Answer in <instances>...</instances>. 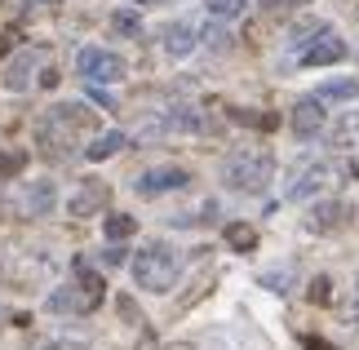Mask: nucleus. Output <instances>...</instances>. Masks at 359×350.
Instances as JSON below:
<instances>
[{"label": "nucleus", "instance_id": "nucleus-17", "mask_svg": "<svg viewBox=\"0 0 359 350\" xmlns=\"http://www.w3.org/2000/svg\"><path fill=\"white\" fill-rule=\"evenodd\" d=\"M124 147H129V137H124L120 129L116 133H98V137H93V147H85V160H93V164H98V160H111V156H120Z\"/></svg>", "mask_w": 359, "mask_h": 350}, {"label": "nucleus", "instance_id": "nucleus-7", "mask_svg": "<svg viewBox=\"0 0 359 350\" xmlns=\"http://www.w3.org/2000/svg\"><path fill=\"white\" fill-rule=\"evenodd\" d=\"M187 169H177V164H160V169H147L137 177V195H147V200H156V195H169V191H182L187 187Z\"/></svg>", "mask_w": 359, "mask_h": 350}, {"label": "nucleus", "instance_id": "nucleus-2", "mask_svg": "<svg viewBox=\"0 0 359 350\" xmlns=\"http://www.w3.org/2000/svg\"><path fill=\"white\" fill-rule=\"evenodd\" d=\"M271 173H275V160L266 151H236L226 160V187L236 195H262L271 187Z\"/></svg>", "mask_w": 359, "mask_h": 350}, {"label": "nucleus", "instance_id": "nucleus-14", "mask_svg": "<svg viewBox=\"0 0 359 350\" xmlns=\"http://www.w3.org/2000/svg\"><path fill=\"white\" fill-rule=\"evenodd\" d=\"M53 204H58V187H53L49 177L27 187V213H32V217H49V213H53Z\"/></svg>", "mask_w": 359, "mask_h": 350}, {"label": "nucleus", "instance_id": "nucleus-6", "mask_svg": "<svg viewBox=\"0 0 359 350\" xmlns=\"http://www.w3.org/2000/svg\"><path fill=\"white\" fill-rule=\"evenodd\" d=\"M36 76H40V53L36 49H18L9 58V67L0 72V80H5L9 93H27V89L36 85Z\"/></svg>", "mask_w": 359, "mask_h": 350}, {"label": "nucleus", "instance_id": "nucleus-4", "mask_svg": "<svg viewBox=\"0 0 359 350\" xmlns=\"http://www.w3.org/2000/svg\"><path fill=\"white\" fill-rule=\"evenodd\" d=\"M328 182H333V169H328L324 160H311V164H297L293 177H288V200H311V195H320Z\"/></svg>", "mask_w": 359, "mask_h": 350}, {"label": "nucleus", "instance_id": "nucleus-15", "mask_svg": "<svg viewBox=\"0 0 359 350\" xmlns=\"http://www.w3.org/2000/svg\"><path fill=\"white\" fill-rule=\"evenodd\" d=\"M93 306H98V302H89L76 284H72V288H53V292H49V311H53V315H76V311H93Z\"/></svg>", "mask_w": 359, "mask_h": 350}, {"label": "nucleus", "instance_id": "nucleus-8", "mask_svg": "<svg viewBox=\"0 0 359 350\" xmlns=\"http://www.w3.org/2000/svg\"><path fill=\"white\" fill-rule=\"evenodd\" d=\"M107 200H111V187H107L102 177H85L80 191L67 200V213H72V217H93L98 208H107Z\"/></svg>", "mask_w": 359, "mask_h": 350}, {"label": "nucleus", "instance_id": "nucleus-26", "mask_svg": "<svg viewBox=\"0 0 359 350\" xmlns=\"http://www.w3.org/2000/svg\"><path fill=\"white\" fill-rule=\"evenodd\" d=\"M231 116H236L240 124H248V129H275V124H280V116H271V111H231Z\"/></svg>", "mask_w": 359, "mask_h": 350}, {"label": "nucleus", "instance_id": "nucleus-33", "mask_svg": "<svg viewBox=\"0 0 359 350\" xmlns=\"http://www.w3.org/2000/svg\"><path fill=\"white\" fill-rule=\"evenodd\" d=\"M36 85H45V89H53V85H58V72H53V67H40Z\"/></svg>", "mask_w": 359, "mask_h": 350}, {"label": "nucleus", "instance_id": "nucleus-5", "mask_svg": "<svg viewBox=\"0 0 359 350\" xmlns=\"http://www.w3.org/2000/svg\"><path fill=\"white\" fill-rule=\"evenodd\" d=\"M36 142H40V156H45V160H72L76 133H67L53 116H45V120L36 124Z\"/></svg>", "mask_w": 359, "mask_h": 350}, {"label": "nucleus", "instance_id": "nucleus-36", "mask_svg": "<svg viewBox=\"0 0 359 350\" xmlns=\"http://www.w3.org/2000/svg\"><path fill=\"white\" fill-rule=\"evenodd\" d=\"M351 173H355V177H359V160H355V164H351Z\"/></svg>", "mask_w": 359, "mask_h": 350}, {"label": "nucleus", "instance_id": "nucleus-29", "mask_svg": "<svg viewBox=\"0 0 359 350\" xmlns=\"http://www.w3.org/2000/svg\"><path fill=\"white\" fill-rule=\"evenodd\" d=\"M262 5H266V13H275V18H280V13H297L306 0H262Z\"/></svg>", "mask_w": 359, "mask_h": 350}, {"label": "nucleus", "instance_id": "nucleus-37", "mask_svg": "<svg viewBox=\"0 0 359 350\" xmlns=\"http://www.w3.org/2000/svg\"><path fill=\"white\" fill-rule=\"evenodd\" d=\"M151 5H169V0H151Z\"/></svg>", "mask_w": 359, "mask_h": 350}, {"label": "nucleus", "instance_id": "nucleus-38", "mask_svg": "<svg viewBox=\"0 0 359 350\" xmlns=\"http://www.w3.org/2000/svg\"><path fill=\"white\" fill-rule=\"evenodd\" d=\"M355 124H359V116H355Z\"/></svg>", "mask_w": 359, "mask_h": 350}, {"label": "nucleus", "instance_id": "nucleus-3", "mask_svg": "<svg viewBox=\"0 0 359 350\" xmlns=\"http://www.w3.org/2000/svg\"><path fill=\"white\" fill-rule=\"evenodd\" d=\"M76 72L89 80V85H116L124 76V58L120 53H107V49H80L76 53Z\"/></svg>", "mask_w": 359, "mask_h": 350}, {"label": "nucleus", "instance_id": "nucleus-39", "mask_svg": "<svg viewBox=\"0 0 359 350\" xmlns=\"http://www.w3.org/2000/svg\"><path fill=\"white\" fill-rule=\"evenodd\" d=\"M355 284H359V279H355Z\"/></svg>", "mask_w": 359, "mask_h": 350}, {"label": "nucleus", "instance_id": "nucleus-28", "mask_svg": "<svg viewBox=\"0 0 359 350\" xmlns=\"http://www.w3.org/2000/svg\"><path fill=\"white\" fill-rule=\"evenodd\" d=\"M311 302L315 306H328V302H333V279H328V275H315L311 279Z\"/></svg>", "mask_w": 359, "mask_h": 350}, {"label": "nucleus", "instance_id": "nucleus-19", "mask_svg": "<svg viewBox=\"0 0 359 350\" xmlns=\"http://www.w3.org/2000/svg\"><path fill=\"white\" fill-rule=\"evenodd\" d=\"M359 97V80H328L315 89V102H355Z\"/></svg>", "mask_w": 359, "mask_h": 350}, {"label": "nucleus", "instance_id": "nucleus-13", "mask_svg": "<svg viewBox=\"0 0 359 350\" xmlns=\"http://www.w3.org/2000/svg\"><path fill=\"white\" fill-rule=\"evenodd\" d=\"M320 107H324V102H315V97H306V102L293 107V120H288V124H293L297 137H315V133L324 129V111H320Z\"/></svg>", "mask_w": 359, "mask_h": 350}, {"label": "nucleus", "instance_id": "nucleus-20", "mask_svg": "<svg viewBox=\"0 0 359 350\" xmlns=\"http://www.w3.org/2000/svg\"><path fill=\"white\" fill-rule=\"evenodd\" d=\"M320 32H328V22H320V18H297V22H293V32H288V49L302 53Z\"/></svg>", "mask_w": 359, "mask_h": 350}, {"label": "nucleus", "instance_id": "nucleus-25", "mask_svg": "<svg viewBox=\"0 0 359 350\" xmlns=\"http://www.w3.org/2000/svg\"><path fill=\"white\" fill-rule=\"evenodd\" d=\"M27 169V151H13V147H0V177H13Z\"/></svg>", "mask_w": 359, "mask_h": 350}, {"label": "nucleus", "instance_id": "nucleus-24", "mask_svg": "<svg viewBox=\"0 0 359 350\" xmlns=\"http://www.w3.org/2000/svg\"><path fill=\"white\" fill-rule=\"evenodd\" d=\"M209 5V13L217 22H231V18H240V13L248 9V0H204Z\"/></svg>", "mask_w": 359, "mask_h": 350}, {"label": "nucleus", "instance_id": "nucleus-18", "mask_svg": "<svg viewBox=\"0 0 359 350\" xmlns=\"http://www.w3.org/2000/svg\"><path fill=\"white\" fill-rule=\"evenodd\" d=\"M72 271H76V288L85 292L89 302H102V279H98V271H93L85 257H76V262H72Z\"/></svg>", "mask_w": 359, "mask_h": 350}, {"label": "nucleus", "instance_id": "nucleus-23", "mask_svg": "<svg viewBox=\"0 0 359 350\" xmlns=\"http://www.w3.org/2000/svg\"><path fill=\"white\" fill-rule=\"evenodd\" d=\"M111 32H116V36H137V32H142L137 9H116V13H111Z\"/></svg>", "mask_w": 359, "mask_h": 350}, {"label": "nucleus", "instance_id": "nucleus-12", "mask_svg": "<svg viewBox=\"0 0 359 350\" xmlns=\"http://www.w3.org/2000/svg\"><path fill=\"white\" fill-rule=\"evenodd\" d=\"M160 40H164V53H173V58H187V53H196L200 32H196L191 22H164V27H160Z\"/></svg>", "mask_w": 359, "mask_h": 350}, {"label": "nucleus", "instance_id": "nucleus-9", "mask_svg": "<svg viewBox=\"0 0 359 350\" xmlns=\"http://www.w3.org/2000/svg\"><path fill=\"white\" fill-rule=\"evenodd\" d=\"M346 53H351V49L341 45V40H337V32L328 27V32H320V36H315L311 45H306V49L297 53V58H302V67H333V62H341V58H346Z\"/></svg>", "mask_w": 359, "mask_h": 350}, {"label": "nucleus", "instance_id": "nucleus-27", "mask_svg": "<svg viewBox=\"0 0 359 350\" xmlns=\"http://www.w3.org/2000/svg\"><path fill=\"white\" fill-rule=\"evenodd\" d=\"M355 133H359V124H355L351 116H341V120L333 124V133H328V142H333V147H351Z\"/></svg>", "mask_w": 359, "mask_h": 350}, {"label": "nucleus", "instance_id": "nucleus-34", "mask_svg": "<svg viewBox=\"0 0 359 350\" xmlns=\"http://www.w3.org/2000/svg\"><path fill=\"white\" fill-rule=\"evenodd\" d=\"M102 262H107V266H120V262H124V244H111V248L102 253Z\"/></svg>", "mask_w": 359, "mask_h": 350}, {"label": "nucleus", "instance_id": "nucleus-30", "mask_svg": "<svg viewBox=\"0 0 359 350\" xmlns=\"http://www.w3.org/2000/svg\"><path fill=\"white\" fill-rule=\"evenodd\" d=\"M262 284L275 288V292H288V271H266V275H262Z\"/></svg>", "mask_w": 359, "mask_h": 350}, {"label": "nucleus", "instance_id": "nucleus-11", "mask_svg": "<svg viewBox=\"0 0 359 350\" xmlns=\"http://www.w3.org/2000/svg\"><path fill=\"white\" fill-rule=\"evenodd\" d=\"M49 116L58 120L67 133H76V137H80V133H93V129H98V111H93V107H85V102H58V107H49Z\"/></svg>", "mask_w": 359, "mask_h": 350}, {"label": "nucleus", "instance_id": "nucleus-35", "mask_svg": "<svg viewBox=\"0 0 359 350\" xmlns=\"http://www.w3.org/2000/svg\"><path fill=\"white\" fill-rule=\"evenodd\" d=\"M306 346H311V350H333V346H324L320 337H306Z\"/></svg>", "mask_w": 359, "mask_h": 350}, {"label": "nucleus", "instance_id": "nucleus-10", "mask_svg": "<svg viewBox=\"0 0 359 350\" xmlns=\"http://www.w3.org/2000/svg\"><path fill=\"white\" fill-rule=\"evenodd\" d=\"M346 217H351V204H346V200H320V204L306 213V231H315V235L341 231V227H346Z\"/></svg>", "mask_w": 359, "mask_h": 350}, {"label": "nucleus", "instance_id": "nucleus-21", "mask_svg": "<svg viewBox=\"0 0 359 350\" xmlns=\"http://www.w3.org/2000/svg\"><path fill=\"white\" fill-rule=\"evenodd\" d=\"M226 248H231V253H253V248H257V227H248V222H231V227H226Z\"/></svg>", "mask_w": 359, "mask_h": 350}, {"label": "nucleus", "instance_id": "nucleus-22", "mask_svg": "<svg viewBox=\"0 0 359 350\" xmlns=\"http://www.w3.org/2000/svg\"><path fill=\"white\" fill-rule=\"evenodd\" d=\"M102 231H107V240H111V244H124V240H129V235L137 231V217L116 213V217H107V222H102Z\"/></svg>", "mask_w": 359, "mask_h": 350}, {"label": "nucleus", "instance_id": "nucleus-16", "mask_svg": "<svg viewBox=\"0 0 359 350\" xmlns=\"http://www.w3.org/2000/svg\"><path fill=\"white\" fill-rule=\"evenodd\" d=\"M196 133L200 129V111H191V107H173L169 116H164L160 124H151V133Z\"/></svg>", "mask_w": 359, "mask_h": 350}, {"label": "nucleus", "instance_id": "nucleus-32", "mask_svg": "<svg viewBox=\"0 0 359 350\" xmlns=\"http://www.w3.org/2000/svg\"><path fill=\"white\" fill-rule=\"evenodd\" d=\"M36 350H85V342H80V337H67V342H40Z\"/></svg>", "mask_w": 359, "mask_h": 350}, {"label": "nucleus", "instance_id": "nucleus-31", "mask_svg": "<svg viewBox=\"0 0 359 350\" xmlns=\"http://www.w3.org/2000/svg\"><path fill=\"white\" fill-rule=\"evenodd\" d=\"M116 311H120L124 319H129V324H142V315H137V306H133V297H120V302H116Z\"/></svg>", "mask_w": 359, "mask_h": 350}, {"label": "nucleus", "instance_id": "nucleus-1", "mask_svg": "<svg viewBox=\"0 0 359 350\" xmlns=\"http://www.w3.org/2000/svg\"><path fill=\"white\" fill-rule=\"evenodd\" d=\"M177 275H182V262L169 244H147L142 253L133 257V279L137 288H151V292H169L177 284Z\"/></svg>", "mask_w": 359, "mask_h": 350}]
</instances>
